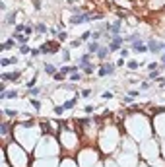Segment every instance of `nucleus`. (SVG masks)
<instances>
[{"label":"nucleus","mask_w":165,"mask_h":167,"mask_svg":"<svg viewBox=\"0 0 165 167\" xmlns=\"http://www.w3.org/2000/svg\"><path fill=\"white\" fill-rule=\"evenodd\" d=\"M103 14H93V12H82V14H76L70 18V23L72 25H82L85 22H93V19H101Z\"/></svg>","instance_id":"f257e3e1"},{"label":"nucleus","mask_w":165,"mask_h":167,"mask_svg":"<svg viewBox=\"0 0 165 167\" xmlns=\"http://www.w3.org/2000/svg\"><path fill=\"white\" fill-rule=\"evenodd\" d=\"M103 27H105V33H109V35H118L121 29H123V22H121V19H117V22H113V23L107 22Z\"/></svg>","instance_id":"f03ea898"},{"label":"nucleus","mask_w":165,"mask_h":167,"mask_svg":"<svg viewBox=\"0 0 165 167\" xmlns=\"http://www.w3.org/2000/svg\"><path fill=\"white\" fill-rule=\"evenodd\" d=\"M123 43H124V37H121V35H113V39L107 43V47H109V51L111 53H115V51H118V49L123 47Z\"/></svg>","instance_id":"7ed1b4c3"},{"label":"nucleus","mask_w":165,"mask_h":167,"mask_svg":"<svg viewBox=\"0 0 165 167\" xmlns=\"http://www.w3.org/2000/svg\"><path fill=\"white\" fill-rule=\"evenodd\" d=\"M148 49L154 55H163V43L156 41V39H148Z\"/></svg>","instance_id":"20e7f679"},{"label":"nucleus","mask_w":165,"mask_h":167,"mask_svg":"<svg viewBox=\"0 0 165 167\" xmlns=\"http://www.w3.org/2000/svg\"><path fill=\"white\" fill-rule=\"evenodd\" d=\"M39 49H41V55H55L58 51V45L57 43H43Z\"/></svg>","instance_id":"39448f33"},{"label":"nucleus","mask_w":165,"mask_h":167,"mask_svg":"<svg viewBox=\"0 0 165 167\" xmlns=\"http://www.w3.org/2000/svg\"><path fill=\"white\" fill-rule=\"evenodd\" d=\"M115 68H117V64H101L97 74L101 76V78H103V76H111V74H115Z\"/></svg>","instance_id":"423d86ee"},{"label":"nucleus","mask_w":165,"mask_h":167,"mask_svg":"<svg viewBox=\"0 0 165 167\" xmlns=\"http://www.w3.org/2000/svg\"><path fill=\"white\" fill-rule=\"evenodd\" d=\"M130 49H132L134 53H150V49H148V43H144L142 39H140V41H136V43H132Z\"/></svg>","instance_id":"0eeeda50"},{"label":"nucleus","mask_w":165,"mask_h":167,"mask_svg":"<svg viewBox=\"0 0 165 167\" xmlns=\"http://www.w3.org/2000/svg\"><path fill=\"white\" fill-rule=\"evenodd\" d=\"M0 78H2V82H18L19 74H18V72H2Z\"/></svg>","instance_id":"6e6552de"},{"label":"nucleus","mask_w":165,"mask_h":167,"mask_svg":"<svg viewBox=\"0 0 165 167\" xmlns=\"http://www.w3.org/2000/svg\"><path fill=\"white\" fill-rule=\"evenodd\" d=\"M101 47L103 45H99V41H91V43H88V53H90V55H97Z\"/></svg>","instance_id":"1a4fd4ad"},{"label":"nucleus","mask_w":165,"mask_h":167,"mask_svg":"<svg viewBox=\"0 0 165 167\" xmlns=\"http://www.w3.org/2000/svg\"><path fill=\"white\" fill-rule=\"evenodd\" d=\"M18 97V91L16 89H6V91H0V99H16Z\"/></svg>","instance_id":"9d476101"},{"label":"nucleus","mask_w":165,"mask_h":167,"mask_svg":"<svg viewBox=\"0 0 165 167\" xmlns=\"http://www.w3.org/2000/svg\"><path fill=\"white\" fill-rule=\"evenodd\" d=\"M90 60H91V55H90V53H85V55H82L80 58H78V66H80V68H84V66L90 64Z\"/></svg>","instance_id":"9b49d317"},{"label":"nucleus","mask_w":165,"mask_h":167,"mask_svg":"<svg viewBox=\"0 0 165 167\" xmlns=\"http://www.w3.org/2000/svg\"><path fill=\"white\" fill-rule=\"evenodd\" d=\"M111 55V51H109V47H101V49H99V53L95 56H97L99 60H107V56Z\"/></svg>","instance_id":"f8f14e48"},{"label":"nucleus","mask_w":165,"mask_h":167,"mask_svg":"<svg viewBox=\"0 0 165 167\" xmlns=\"http://www.w3.org/2000/svg\"><path fill=\"white\" fill-rule=\"evenodd\" d=\"M14 37L18 41V45H27L29 43V35H25V33H16Z\"/></svg>","instance_id":"ddd939ff"},{"label":"nucleus","mask_w":165,"mask_h":167,"mask_svg":"<svg viewBox=\"0 0 165 167\" xmlns=\"http://www.w3.org/2000/svg\"><path fill=\"white\" fill-rule=\"evenodd\" d=\"M16 37H10V39H6V43L2 47H0V51H8V49H12V47H16Z\"/></svg>","instance_id":"4468645a"},{"label":"nucleus","mask_w":165,"mask_h":167,"mask_svg":"<svg viewBox=\"0 0 165 167\" xmlns=\"http://www.w3.org/2000/svg\"><path fill=\"white\" fill-rule=\"evenodd\" d=\"M43 72L49 74V76H55V74H57V66H55V64H45V66H43Z\"/></svg>","instance_id":"2eb2a0df"},{"label":"nucleus","mask_w":165,"mask_h":167,"mask_svg":"<svg viewBox=\"0 0 165 167\" xmlns=\"http://www.w3.org/2000/svg\"><path fill=\"white\" fill-rule=\"evenodd\" d=\"M16 60H18L16 56H12V58H2V60H0V66L6 68V66H10V64H16Z\"/></svg>","instance_id":"dca6fc26"},{"label":"nucleus","mask_w":165,"mask_h":167,"mask_svg":"<svg viewBox=\"0 0 165 167\" xmlns=\"http://www.w3.org/2000/svg\"><path fill=\"white\" fill-rule=\"evenodd\" d=\"M16 14H18V12H16V10H12V12H10L8 14V18H6V25H16Z\"/></svg>","instance_id":"f3484780"},{"label":"nucleus","mask_w":165,"mask_h":167,"mask_svg":"<svg viewBox=\"0 0 165 167\" xmlns=\"http://www.w3.org/2000/svg\"><path fill=\"white\" fill-rule=\"evenodd\" d=\"M35 31H37V33H49L51 29H49V27H47V25H45L43 22H39L37 25H35Z\"/></svg>","instance_id":"a211bd4d"},{"label":"nucleus","mask_w":165,"mask_h":167,"mask_svg":"<svg viewBox=\"0 0 165 167\" xmlns=\"http://www.w3.org/2000/svg\"><path fill=\"white\" fill-rule=\"evenodd\" d=\"M103 31H105V27H101V29H95V31H91V37H93V41H99V39H101V35H103Z\"/></svg>","instance_id":"6ab92c4d"},{"label":"nucleus","mask_w":165,"mask_h":167,"mask_svg":"<svg viewBox=\"0 0 165 167\" xmlns=\"http://www.w3.org/2000/svg\"><path fill=\"white\" fill-rule=\"evenodd\" d=\"M76 103H78V97H74V99H68V101L64 103V109H74V107H76Z\"/></svg>","instance_id":"aec40b11"},{"label":"nucleus","mask_w":165,"mask_h":167,"mask_svg":"<svg viewBox=\"0 0 165 167\" xmlns=\"http://www.w3.org/2000/svg\"><path fill=\"white\" fill-rule=\"evenodd\" d=\"M25 27H27V25H24V23H16V27H14V35H16V33H25Z\"/></svg>","instance_id":"412c9836"},{"label":"nucleus","mask_w":165,"mask_h":167,"mask_svg":"<svg viewBox=\"0 0 165 167\" xmlns=\"http://www.w3.org/2000/svg\"><path fill=\"white\" fill-rule=\"evenodd\" d=\"M35 84H37V76H33V78L29 80L27 84H25V88H27V89H33V88H37V86H35Z\"/></svg>","instance_id":"4be33fe9"},{"label":"nucleus","mask_w":165,"mask_h":167,"mask_svg":"<svg viewBox=\"0 0 165 167\" xmlns=\"http://www.w3.org/2000/svg\"><path fill=\"white\" fill-rule=\"evenodd\" d=\"M0 128H2V130H0V134H2V136H8V134H10V126H8V122H2V126H0Z\"/></svg>","instance_id":"5701e85b"},{"label":"nucleus","mask_w":165,"mask_h":167,"mask_svg":"<svg viewBox=\"0 0 165 167\" xmlns=\"http://www.w3.org/2000/svg\"><path fill=\"white\" fill-rule=\"evenodd\" d=\"M126 66H128V70H138V66H140V64H138V60H128Z\"/></svg>","instance_id":"b1692460"},{"label":"nucleus","mask_w":165,"mask_h":167,"mask_svg":"<svg viewBox=\"0 0 165 167\" xmlns=\"http://www.w3.org/2000/svg\"><path fill=\"white\" fill-rule=\"evenodd\" d=\"M68 39V33L62 29V31H58V35H57V41H66Z\"/></svg>","instance_id":"393cba45"},{"label":"nucleus","mask_w":165,"mask_h":167,"mask_svg":"<svg viewBox=\"0 0 165 167\" xmlns=\"http://www.w3.org/2000/svg\"><path fill=\"white\" fill-rule=\"evenodd\" d=\"M29 103H31V107H33V109H37V111H39V109H41V101H39V99H29Z\"/></svg>","instance_id":"a878e982"},{"label":"nucleus","mask_w":165,"mask_h":167,"mask_svg":"<svg viewBox=\"0 0 165 167\" xmlns=\"http://www.w3.org/2000/svg\"><path fill=\"white\" fill-rule=\"evenodd\" d=\"M93 70H95V66H93V64H88V66H84V72H85L88 76H90V74H93Z\"/></svg>","instance_id":"bb28decb"},{"label":"nucleus","mask_w":165,"mask_h":167,"mask_svg":"<svg viewBox=\"0 0 165 167\" xmlns=\"http://www.w3.org/2000/svg\"><path fill=\"white\" fill-rule=\"evenodd\" d=\"M29 51H31V49H29L27 45H19V53H22V55H29Z\"/></svg>","instance_id":"cd10ccee"},{"label":"nucleus","mask_w":165,"mask_h":167,"mask_svg":"<svg viewBox=\"0 0 165 167\" xmlns=\"http://www.w3.org/2000/svg\"><path fill=\"white\" fill-rule=\"evenodd\" d=\"M150 88H151L150 82H142V84H140V91H146V89H150Z\"/></svg>","instance_id":"c85d7f7f"},{"label":"nucleus","mask_w":165,"mask_h":167,"mask_svg":"<svg viewBox=\"0 0 165 167\" xmlns=\"http://www.w3.org/2000/svg\"><path fill=\"white\" fill-rule=\"evenodd\" d=\"M128 55H130V51H128L126 47H123L121 49V58H128Z\"/></svg>","instance_id":"c756f323"},{"label":"nucleus","mask_w":165,"mask_h":167,"mask_svg":"<svg viewBox=\"0 0 165 167\" xmlns=\"http://www.w3.org/2000/svg\"><path fill=\"white\" fill-rule=\"evenodd\" d=\"M150 80H159V68L154 70V72H150Z\"/></svg>","instance_id":"7c9ffc66"},{"label":"nucleus","mask_w":165,"mask_h":167,"mask_svg":"<svg viewBox=\"0 0 165 167\" xmlns=\"http://www.w3.org/2000/svg\"><path fill=\"white\" fill-rule=\"evenodd\" d=\"M4 113H6L8 117H12V119H14L16 115H19V113H18V111H14V109H4Z\"/></svg>","instance_id":"2f4dec72"},{"label":"nucleus","mask_w":165,"mask_h":167,"mask_svg":"<svg viewBox=\"0 0 165 167\" xmlns=\"http://www.w3.org/2000/svg\"><path fill=\"white\" fill-rule=\"evenodd\" d=\"M90 37H91V31H85V33H82V37H80V39L85 43V41H90Z\"/></svg>","instance_id":"473e14b6"},{"label":"nucleus","mask_w":165,"mask_h":167,"mask_svg":"<svg viewBox=\"0 0 165 167\" xmlns=\"http://www.w3.org/2000/svg\"><path fill=\"white\" fill-rule=\"evenodd\" d=\"M41 93V88H33V89H29V95L31 97H35V95H39Z\"/></svg>","instance_id":"72a5a7b5"},{"label":"nucleus","mask_w":165,"mask_h":167,"mask_svg":"<svg viewBox=\"0 0 165 167\" xmlns=\"http://www.w3.org/2000/svg\"><path fill=\"white\" fill-rule=\"evenodd\" d=\"M66 109H64V105H58V107H55V115H62Z\"/></svg>","instance_id":"f704fd0d"},{"label":"nucleus","mask_w":165,"mask_h":167,"mask_svg":"<svg viewBox=\"0 0 165 167\" xmlns=\"http://www.w3.org/2000/svg\"><path fill=\"white\" fill-rule=\"evenodd\" d=\"M80 78H82L80 72H72V74H70V80H72V82H76V80H80Z\"/></svg>","instance_id":"c9c22d12"},{"label":"nucleus","mask_w":165,"mask_h":167,"mask_svg":"<svg viewBox=\"0 0 165 167\" xmlns=\"http://www.w3.org/2000/svg\"><path fill=\"white\" fill-rule=\"evenodd\" d=\"M29 55H31L33 58H35V56H39V55H41V49H31V51H29Z\"/></svg>","instance_id":"e433bc0d"},{"label":"nucleus","mask_w":165,"mask_h":167,"mask_svg":"<svg viewBox=\"0 0 165 167\" xmlns=\"http://www.w3.org/2000/svg\"><path fill=\"white\" fill-rule=\"evenodd\" d=\"M64 76H66V74H62V72H57V74L52 76V78L57 80V82H60V80H64Z\"/></svg>","instance_id":"4c0bfd02"},{"label":"nucleus","mask_w":165,"mask_h":167,"mask_svg":"<svg viewBox=\"0 0 165 167\" xmlns=\"http://www.w3.org/2000/svg\"><path fill=\"white\" fill-rule=\"evenodd\" d=\"M132 101H134V97H132V95H124V97H123V103H128V105H130Z\"/></svg>","instance_id":"58836bf2"},{"label":"nucleus","mask_w":165,"mask_h":167,"mask_svg":"<svg viewBox=\"0 0 165 167\" xmlns=\"http://www.w3.org/2000/svg\"><path fill=\"white\" fill-rule=\"evenodd\" d=\"M148 70H150V72L157 70V62H150V64H148Z\"/></svg>","instance_id":"ea45409f"},{"label":"nucleus","mask_w":165,"mask_h":167,"mask_svg":"<svg viewBox=\"0 0 165 167\" xmlns=\"http://www.w3.org/2000/svg\"><path fill=\"white\" fill-rule=\"evenodd\" d=\"M80 95H82V97H90V95H91V89H84Z\"/></svg>","instance_id":"a19ab883"},{"label":"nucleus","mask_w":165,"mask_h":167,"mask_svg":"<svg viewBox=\"0 0 165 167\" xmlns=\"http://www.w3.org/2000/svg\"><path fill=\"white\" fill-rule=\"evenodd\" d=\"M101 97H103V99H113V93H111V91H105Z\"/></svg>","instance_id":"79ce46f5"},{"label":"nucleus","mask_w":165,"mask_h":167,"mask_svg":"<svg viewBox=\"0 0 165 167\" xmlns=\"http://www.w3.org/2000/svg\"><path fill=\"white\" fill-rule=\"evenodd\" d=\"M70 58V53L68 51H62V60H68Z\"/></svg>","instance_id":"37998d69"},{"label":"nucleus","mask_w":165,"mask_h":167,"mask_svg":"<svg viewBox=\"0 0 165 167\" xmlns=\"http://www.w3.org/2000/svg\"><path fill=\"white\" fill-rule=\"evenodd\" d=\"M138 93H140V89H130V91H128V95H132V97H136Z\"/></svg>","instance_id":"c03bdc74"},{"label":"nucleus","mask_w":165,"mask_h":167,"mask_svg":"<svg viewBox=\"0 0 165 167\" xmlns=\"http://www.w3.org/2000/svg\"><path fill=\"white\" fill-rule=\"evenodd\" d=\"M82 43H84V41H82V39H76V41H72V47H80Z\"/></svg>","instance_id":"a18cd8bd"},{"label":"nucleus","mask_w":165,"mask_h":167,"mask_svg":"<svg viewBox=\"0 0 165 167\" xmlns=\"http://www.w3.org/2000/svg\"><path fill=\"white\" fill-rule=\"evenodd\" d=\"M84 111H85V113H91V111H93V105H85Z\"/></svg>","instance_id":"49530a36"},{"label":"nucleus","mask_w":165,"mask_h":167,"mask_svg":"<svg viewBox=\"0 0 165 167\" xmlns=\"http://www.w3.org/2000/svg\"><path fill=\"white\" fill-rule=\"evenodd\" d=\"M118 66H124V58H121V60H117V68Z\"/></svg>","instance_id":"de8ad7c7"},{"label":"nucleus","mask_w":165,"mask_h":167,"mask_svg":"<svg viewBox=\"0 0 165 167\" xmlns=\"http://www.w3.org/2000/svg\"><path fill=\"white\" fill-rule=\"evenodd\" d=\"M161 64L165 66V53H163V55H161Z\"/></svg>","instance_id":"09e8293b"},{"label":"nucleus","mask_w":165,"mask_h":167,"mask_svg":"<svg viewBox=\"0 0 165 167\" xmlns=\"http://www.w3.org/2000/svg\"><path fill=\"white\" fill-rule=\"evenodd\" d=\"M159 82H161V86H165V78H159Z\"/></svg>","instance_id":"8fccbe9b"},{"label":"nucleus","mask_w":165,"mask_h":167,"mask_svg":"<svg viewBox=\"0 0 165 167\" xmlns=\"http://www.w3.org/2000/svg\"><path fill=\"white\" fill-rule=\"evenodd\" d=\"M163 53H165V43H163Z\"/></svg>","instance_id":"3c124183"}]
</instances>
